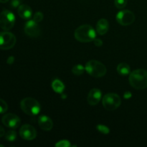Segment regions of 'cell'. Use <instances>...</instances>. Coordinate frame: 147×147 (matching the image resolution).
I'll return each mask as SVG.
<instances>
[{
	"instance_id": "1",
	"label": "cell",
	"mask_w": 147,
	"mask_h": 147,
	"mask_svg": "<svg viewBox=\"0 0 147 147\" xmlns=\"http://www.w3.org/2000/svg\"><path fill=\"white\" fill-rule=\"evenodd\" d=\"M129 83L136 90H143L147 88V71L137 69L129 74Z\"/></svg>"
},
{
	"instance_id": "2",
	"label": "cell",
	"mask_w": 147,
	"mask_h": 147,
	"mask_svg": "<svg viewBox=\"0 0 147 147\" xmlns=\"http://www.w3.org/2000/svg\"><path fill=\"white\" fill-rule=\"evenodd\" d=\"M75 37L80 42H90L96 37V32L94 29L89 24H83L76 30Z\"/></svg>"
},
{
	"instance_id": "3",
	"label": "cell",
	"mask_w": 147,
	"mask_h": 147,
	"mask_svg": "<svg viewBox=\"0 0 147 147\" xmlns=\"http://www.w3.org/2000/svg\"><path fill=\"white\" fill-rule=\"evenodd\" d=\"M22 110L29 116H34L40 111V104L37 100L32 98H25L20 103Z\"/></svg>"
},
{
	"instance_id": "4",
	"label": "cell",
	"mask_w": 147,
	"mask_h": 147,
	"mask_svg": "<svg viewBox=\"0 0 147 147\" xmlns=\"http://www.w3.org/2000/svg\"><path fill=\"white\" fill-rule=\"evenodd\" d=\"M86 70L90 76L94 78L103 77L106 75V67L104 65L97 60H90L86 65Z\"/></svg>"
},
{
	"instance_id": "5",
	"label": "cell",
	"mask_w": 147,
	"mask_h": 147,
	"mask_svg": "<svg viewBox=\"0 0 147 147\" xmlns=\"http://www.w3.org/2000/svg\"><path fill=\"white\" fill-rule=\"evenodd\" d=\"M15 24V16L11 11L4 9L0 13V27L5 31L13 28Z\"/></svg>"
},
{
	"instance_id": "6",
	"label": "cell",
	"mask_w": 147,
	"mask_h": 147,
	"mask_svg": "<svg viewBox=\"0 0 147 147\" xmlns=\"http://www.w3.org/2000/svg\"><path fill=\"white\" fill-rule=\"evenodd\" d=\"M121 100L120 96L116 93H108L103 97L102 103L106 110L113 111L120 106Z\"/></svg>"
},
{
	"instance_id": "7",
	"label": "cell",
	"mask_w": 147,
	"mask_h": 147,
	"mask_svg": "<svg viewBox=\"0 0 147 147\" xmlns=\"http://www.w3.org/2000/svg\"><path fill=\"white\" fill-rule=\"evenodd\" d=\"M17 39L14 34L9 32L4 31L0 32V49L9 50L16 44Z\"/></svg>"
},
{
	"instance_id": "8",
	"label": "cell",
	"mask_w": 147,
	"mask_h": 147,
	"mask_svg": "<svg viewBox=\"0 0 147 147\" xmlns=\"http://www.w3.org/2000/svg\"><path fill=\"white\" fill-rule=\"evenodd\" d=\"M135 20V15L130 10H122L116 15V21L122 26H129Z\"/></svg>"
},
{
	"instance_id": "9",
	"label": "cell",
	"mask_w": 147,
	"mask_h": 147,
	"mask_svg": "<svg viewBox=\"0 0 147 147\" xmlns=\"http://www.w3.org/2000/svg\"><path fill=\"white\" fill-rule=\"evenodd\" d=\"M2 123L7 127L10 129H17L20 126L21 120L20 117L14 113H7L4 115L1 119Z\"/></svg>"
},
{
	"instance_id": "10",
	"label": "cell",
	"mask_w": 147,
	"mask_h": 147,
	"mask_svg": "<svg viewBox=\"0 0 147 147\" xmlns=\"http://www.w3.org/2000/svg\"><path fill=\"white\" fill-rule=\"evenodd\" d=\"M40 28L37 22L33 20H29L26 22L24 26V32L30 37H37L40 34Z\"/></svg>"
},
{
	"instance_id": "11",
	"label": "cell",
	"mask_w": 147,
	"mask_h": 147,
	"mask_svg": "<svg viewBox=\"0 0 147 147\" xmlns=\"http://www.w3.org/2000/svg\"><path fill=\"white\" fill-rule=\"evenodd\" d=\"M20 135L24 140L31 141L36 138L37 131L36 129L31 125L24 124L20 129Z\"/></svg>"
},
{
	"instance_id": "12",
	"label": "cell",
	"mask_w": 147,
	"mask_h": 147,
	"mask_svg": "<svg viewBox=\"0 0 147 147\" xmlns=\"http://www.w3.org/2000/svg\"><path fill=\"white\" fill-rule=\"evenodd\" d=\"M101 100V91L98 88H93L90 90L88 95V103L90 106H96Z\"/></svg>"
},
{
	"instance_id": "13",
	"label": "cell",
	"mask_w": 147,
	"mask_h": 147,
	"mask_svg": "<svg viewBox=\"0 0 147 147\" xmlns=\"http://www.w3.org/2000/svg\"><path fill=\"white\" fill-rule=\"evenodd\" d=\"M38 124L41 129L44 131H50L53 127V122L50 117L47 116H41L38 119Z\"/></svg>"
},
{
	"instance_id": "14",
	"label": "cell",
	"mask_w": 147,
	"mask_h": 147,
	"mask_svg": "<svg viewBox=\"0 0 147 147\" xmlns=\"http://www.w3.org/2000/svg\"><path fill=\"white\" fill-rule=\"evenodd\" d=\"M17 11L20 17L24 20H29L32 15V10L31 7L27 4H21L19 6Z\"/></svg>"
},
{
	"instance_id": "15",
	"label": "cell",
	"mask_w": 147,
	"mask_h": 147,
	"mask_svg": "<svg viewBox=\"0 0 147 147\" xmlns=\"http://www.w3.org/2000/svg\"><path fill=\"white\" fill-rule=\"evenodd\" d=\"M109 23L106 19H100L96 24V32L100 35L106 34L109 31Z\"/></svg>"
},
{
	"instance_id": "16",
	"label": "cell",
	"mask_w": 147,
	"mask_h": 147,
	"mask_svg": "<svg viewBox=\"0 0 147 147\" xmlns=\"http://www.w3.org/2000/svg\"><path fill=\"white\" fill-rule=\"evenodd\" d=\"M117 72L119 73V74L122 75V76H126V75L130 74V66H129L127 63H120V64L118 65L117 66Z\"/></svg>"
},
{
	"instance_id": "17",
	"label": "cell",
	"mask_w": 147,
	"mask_h": 147,
	"mask_svg": "<svg viewBox=\"0 0 147 147\" xmlns=\"http://www.w3.org/2000/svg\"><path fill=\"white\" fill-rule=\"evenodd\" d=\"M52 88L54 90V91H55L56 93H63V90L65 89V86L63 84V83L62 81H60L58 79H55V80H53V82L52 83Z\"/></svg>"
},
{
	"instance_id": "18",
	"label": "cell",
	"mask_w": 147,
	"mask_h": 147,
	"mask_svg": "<svg viewBox=\"0 0 147 147\" xmlns=\"http://www.w3.org/2000/svg\"><path fill=\"white\" fill-rule=\"evenodd\" d=\"M5 139L8 142H13L17 139V133L14 130H9L5 134Z\"/></svg>"
},
{
	"instance_id": "19",
	"label": "cell",
	"mask_w": 147,
	"mask_h": 147,
	"mask_svg": "<svg viewBox=\"0 0 147 147\" xmlns=\"http://www.w3.org/2000/svg\"><path fill=\"white\" fill-rule=\"evenodd\" d=\"M86 70L84 67L82 65H76L72 69V72L74 75L76 76H80L84 73V70Z\"/></svg>"
},
{
	"instance_id": "20",
	"label": "cell",
	"mask_w": 147,
	"mask_h": 147,
	"mask_svg": "<svg viewBox=\"0 0 147 147\" xmlns=\"http://www.w3.org/2000/svg\"><path fill=\"white\" fill-rule=\"evenodd\" d=\"M114 4L116 8L122 9L127 4V0H114Z\"/></svg>"
},
{
	"instance_id": "21",
	"label": "cell",
	"mask_w": 147,
	"mask_h": 147,
	"mask_svg": "<svg viewBox=\"0 0 147 147\" xmlns=\"http://www.w3.org/2000/svg\"><path fill=\"white\" fill-rule=\"evenodd\" d=\"M8 109V105L4 100L0 98V113H4L7 112Z\"/></svg>"
},
{
	"instance_id": "22",
	"label": "cell",
	"mask_w": 147,
	"mask_h": 147,
	"mask_svg": "<svg viewBox=\"0 0 147 147\" xmlns=\"http://www.w3.org/2000/svg\"><path fill=\"white\" fill-rule=\"evenodd\" d=\"M43 18H44L43 14L42 12H40V11H37V12L34 14V17H33V20L35 22H37V23L42 21Z\"/></svg>"
},
{
	"instance_id": "23",
	"label": "cell",
	"mask_w": 147,
	"mask_h": 147,
	"mask_svg": "<svg viewBox=\"0 0 147 147\" xmlns=\"http://www.w3.org/2000/svg\"><path fill=\"white\" fill-rule=\"evenodd\" d=\"M70 146H71V145H70L69 141H66V140L60 141L58 143H57L55 144V146H57V147H69Z\"/></svg>"
},
{
	"instance_id": "24",
	"label": "cell",
	"mask_w": 147,
	"mask_h": 147,
	"mask_svg": "<svg viewBox=\"0 0 147 147\" xmlns=\"http://www.w3.org/2000/svg\"><path fill=\"white\" fill-rule=\"evenodd\" d=\"M97 129H98V131H101L103 134H108L109 132V129L106 126H103V125H99V126H98Z\"/></svg>"
},
{
	"instance_id": "25",
	"label": "cell",
	"mask_w": 147,
	"mask_h": 147,
	"mask_svg": "<svg viewBox=\"0 0 147 147\" xmlns=\"http://www.w3.org/2000/svg\"><path fill=\"white\" fill-rule=\"evenodd\" d=\"M93 42H94V44L95 45L97 46V47H100V46L103 45V41H102L100 39H98V38H95V40H93Z\"/></svg>"
},
{
	"instance_id": "26",
	"label": "cell",
	"mask_w": 147,
	"mask_h": 147,
	"mask_svg": "<svg viewBox=\"0 0 147 147\" xmlns=\"http://www.w3.org/2000/svg\"><path fill=\"white\" fill-rule=\"evenodd\" d=\"M20 0H11V6L12 7H17L20 6Z\"/></svg>"
},
{
	"instance_id": "27",
	"label": "cell",
	"mask_w": 147,
	"mask_h": 147,
	"mask_svg": "<svg viewBox=\"0 0 147 147\" xmlns=\"http://www.w3.org/2000/svg\"><path fill=\"white\" fill-rule=\"evenodd\" d=\"M14 57H12V56H11V57H9L7 59V63H8V64H12V63H14Z\"/></svg>"
},
{
	"instance_id": "28",
	"label": "cell",
	"mask_w": 147,
	"mask_h": 147,
	"mask_svg": "<svg viewBox=\"0 0 147 147\" xmlns=\"http://www.w3.org/2000/svg\"><path fill=\"white\" fill-rule=\"evenodd\" d=\"M4 135H5V131H4V129L0 126V137H2Z\"/></svg>"
},
{
	"instance_id": "29",
	"label": "cell",
	"mask_w": 147,
	"mask_h": 147,
	"mask_svg": "<svg viewBox=\"0 0 147 147\" xmlns=\"http://www.w3.org/2000/svg\"><path fill=\"white\" fill-rule=\"evenodd\" d=\"M9 0H0V3H7Z\"/></svg>"
},
{
	"instance_id": "30",
	"label": "cell",
	"mask_w": 147,
	"mask_h": 147,
	"mask_svg": "<svg viewBox=\"0 0 147 147\" xmlns=\"http://www.w3.org/2000/svg\"><path fill=\"white\" fill-rule=\"evenodd\" d=\"M0 146H2L3 147L4 146H3V145H0Z\"/></svg>"
}]
</instances>
